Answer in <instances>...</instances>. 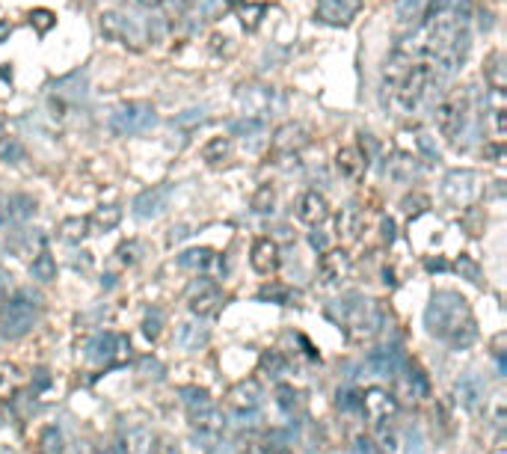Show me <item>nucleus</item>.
Masks as SVG:
<instances>
[{
    "instance_id": "14",
    "label": "nucleus",
    "mask_w": 507,
    "mask_h": 454,
    "mask_svg": "<svg viewBox=\"0 0 507 454\" xmlns=\"http://www.w3.org/2000/svg\"><path fill=\"white\" fill-rule=\"evenodd\" d=\"M252 267L258 274H273L276 271V264H279V250H276V244H273L270 238H258L255 244H252Z\"/></svg>"
},
{
    "instance_id": "30",
    "label": "nucleus",
    "mask_w": 507,
    "mask_h": 454,
    "mask_svg": "<svg viewBox=\"0 0 507 454\" xmlns=\"http://www.w3.org/2000/svg\"><path fill=\"white\" fill-rule=\"evenodd\" d=\"M18 386V374H16V368L12 365H4L0 368V398H6V395H12V389Z\"/></svg>"
},
{
    "instance_id": "15",
    "label": "nucleus",
    "mask_w": 507,
    "mask_h": 454,
    "mask_svg": "<svg viewBox=\"0 0 507 454\" xmlns=\"http://www.w3.org/2000/svg\"><path fill=\"white\" fill-rule=\"evenodd\" d=\"M33 211H36V202L30 200V196L16 193V196H9L6 200V214H0V220L4 223H24V220L33 217Z\"/></svg>"
},
{
    "instance_id": "34",
    "label": "nucleus",
    "mask_w": 507,
    "mask_h": 454,
    "mask_svg": "<svg viewBox=\"0 0 507 454\" xmlns=\"http://www.w3.org/2000/svg\"><path fill=\"white\" fill-rule=\"evenodd\" d=\"M86 235V220H66L63 223V238L66 240H78Z\"/></svg>"
},
{
    "instance_id": "35",
    "label": "nucleus",
    "mask_w": 507,
    "mask_h": 454,
    "mask_svg": "<svg viewBox=\"0 0 507 454\" xmlns=\"http://www.w3.org/2000/svg\"><path fill=\"white\" fill-rule=\"evenodd\" d=\"M276 395H279V407L285 410V413H291V410L297 407V392L291 386H279Z\"/></svg>"
},
{
    "instance_id": "25",
    "label": "nucleus",
    "mask_w": 507,
    "mask_h": 454,
    "mask_svg": "<svg viewBox=\"0 0 507 454\" xmlns=\"http://www.w3.org/2000/svg\"><path fill=\"white\" fill-rule=\"evenodd\" d=\"M119 220H122V208H116V205H107V208H101L98 214L92 217V223L98 226V229H104V232H107V229H113V226L119 223Z\"/></svg>"
},
{
    "instance_id": "23",
    "label": "nucleus",
    "mask_w": 507,
    "mask_h": 454,
    "mask_svg": "<svg viewBox=\"0 0 507 454\" xmlns=\"http://www.w3.org/2000/svg\"><path fill=\"white\" fill-rule=\"evenodd\" d=\"M226 154H228V140H226V137H214L211 143L202 149V158H205L208 164H220Z\"/></svg>"
},
{
    "instance_id": "32",
    "label": "nucleus",
    "mask_w": 507,
    "mask_h": 454,
    "mask_svg": "<svg viewBox=\"0 0 507 454\" xmlns=\"http://www.w3.org/2000/svg\"><path fill=\"white\" fill-rule=\"evenodd\" d=\"M54 12H48V9H33L30 12V24H36V30L39 33H48L51 27H54Z\"/></svg>"
},
{
    "instance_id": "11",
    "label": "nucleus",
    "mask_w": 507,
    "mask_h": 454,
    "mask_svg": "<svg viewBox=\"0 0 507 454\" xmlns=\"http://www.w3.org/2000/svg\"><path fill=\"white\" fill-rule=\"evenodd\" d=\"M317 271H321V279L326 286H336V282H341L347 274H350V255L341 252V250H332V252L321 255Z\"/></svg>"
},
{
    "instance_id": "31",
    "label": "nucleus",
    "mask_w": 507,
    "mask_h": 454,
    "mask_svg": "<svg viewBox=\"0 0 507 454\" xmlns=\"http://www.w3.org/2000/svg\"><path fill=\"white\" fill-rule=\"evenodd\" d=\"M273 200H276V196H273V190H270V184H262V188H258V193L252 196V208L255 211H270L273 208Z\"/></svg>"
},
{
    "instance_id": "19",
    "label": "nucleus",
    "mask_w": 507,
    "mask_h": 454,
    "mask_svg": "<svg viewBox=\"0 0 507 454\" xmlns=\"http://www.w3.org/2000/svg\"><path fill=\"white\" fill-rule=\"evenodd\" d=\"M30 271L39 282H54L56 279V264H54V255L42 247L39 255H33V264H30Z\"/></svg>"
},
{
    "instance_id": "4",
    "label": "nucleus",
    "mask_w": 507,
    "mask_h": 454,
    "mask_svg": "<svg viewBox=\"0 0 507 454\" xmlns=\"http://www.w3.org/2000/svg\"><path fill=\"white\" fill-rule=\"evenodd\" d=\"M466 119H469V102L460 95H451L436 107V128L442 131V137L448 140H457L460 131L466 128Z\"/></svg>"
},
{
    "instance_id": "22",
    "label": "nucleus",
    "mask_w": 507,
    "mask_h": 454,
    "mask_svg": "<svg viewBox=\"0 0 507 454\" xmlns=\"http://www.w3.org/2000/svg\"><path fill=\"white\" fill-rule=\"evenodd\" d=\"M39 446H42V454H63V434L56 428H45L39 436Z\"/></svg>"
},
{
    "instance_id": "7",
    "label": "nucleus",
    "mask_w": 507,
    "mask_h": 454,
    "mask_svg": "<svg viewBox=\"0 0 507 454\" xmlns=\"http://www.w3.org/2000/svg\"><path fill=\"white\" fill-rule=\"evenodd\" d=\"M187 300H190V309L196 315H211L216 303H220V288L211 279H196L190 291H187Z\"/></svg>"
},
{
    "instance_id": "39",
    "label": "nucleus",
    "mask_w": 507,
    "mask_h": 454,
    "mask_svg": "<svg viewBox=\"0 0 507 454\" xmlns=\"http://www.w3.org/2000/svg\"><path fill=\"white\" fill-rule=\"evenodd\" d=\"M258 128H262V119H243V122L231 125V131L240 134V131H258Z\"/></svg>"
},
{
    "instance_id": "28",
    "label": "nucleus",
    "mask_w": 507,
    "mask_h": 454,
    "mask_svg": "<svg viewBox=\"0 0 507 454\" xmlns=\"http://www.w3.org/2000/svg\"><path fill=\"white\" fill-rule=\"evenodd\" d=\"M487 80L492 83V90H501V87H504V78H501V54H499V51H492V54H489Z\"/></svg>"
},
{
    "instance_id": "43",
    "label": "nucleus",
    "mask_w": 507,
    "mask_h": 454,
    "mask_svg": "<svg viewBox=\"0 0 507 454\" xmlns=\"http://www.w3.org/2000/svg\"><path fill=\"white\" fill-rule=\"evenodd\" d=\"M309 244H312L314 250H324V247H326V238H324V235H312V238H309Z\"/></svg>"
},
{
    "instance_id": "36",
    "label": "nucleus",
    "mask_w": 507,
    "mask_h": 454,
    "mask_svg": "<svg viewBox=\"0 0 507 454\" xmlns=\"http://www.w3.org/2000/svg\"><path fill=\"white\" fill-rule=\"evenodd\" d=\"M338 407L341 410H356V407H362V395L359 392H338Z\"/></svg>"
},
{
    "instance_id": "18",
    "label": "nucleus",
    "mask_w": 507,
    "mask_h": 454,
    "mask_svg": "<svg viewBox=\"0 0 507 454\" xmlns=\"http://www.w3.org/2000/svg\"><path fill=\"white\" fill-rule=\"evenodd\" d=\"M176 342L181 350H199L202 345L208 342V333L205 330H199L196 324H181V330L176 336Z\"/></svg>"
},
{
    "instance_id": "27",
    "label": "nucleus",
    "mask_w": 507,
    "mask_h": 454,
    "mask_svg": "<svg viewBox=\"0 0 507 454\" xmlns=\"http://www.w3.org/2000/svg\"><path fill=\"white\" fill-rule=\"evenodd\" d=\"M407 389L413 392V398H427L430 386H427V377L418 372V368H413V372H410V377H407Z\"/></svg>"
},
{
    "instance_id": "17",
    "label": "nucleus",
    "mask_w": 507,
    "mask_h": 454,
    "mask_svg": "<svg viewBox=\"0 0 507 454\" xmlns=\"http://www.w3.org/2000/svg\"><path fill=\"white\" fill-rule=\"evenodd\" d=\"M457 395H460V401L466 404L469 410H475L477 401L484 398V383H481V377H477V374H466V377L457 383Z\"/></svg>"
},
{
    "instance_id": "24",
    "label": "nucleus",
    "mask_w": 507,
    "mask_h": 454,
    "mask_svg": "<svg viewBox=\"0 0 507 454\" xmlns=\"http://www.w3.org/2000/svg\"><path fill=\"white\" fill-rule=\"evenodd\" d=\"M359 226H362V214L356 208H347L344 214L338 217V232H344L347 238H356L359 235Z\"/></svg>"
},
{
    "instance_id": "42",
    "label": "nucleus",
    "mask_w": 507,
    "mask_h": 454,
    "mask_svg": "<svg viewBox=\"0 0 507 454\" xmlns=\"http://www.w3.org/2000/svg\"><path fill=\"white\" fill-rule=\"evenodd\" d=\"M359 454H377V448H374V443L371 439H359V448H356Z\"/></svg>"
},
{
    "instance_id": "5",
    "label": "nucleus",
    "mask_w": 507,
    "mask_h": 454,
    "mask_svg": "<svg viewBox=\"0 0 507 454\" xmlns=\"http://www.w3.org/2000/svg\"><path fill=\"white\" fill-rule=\"evenodd\" d=\"M169 193H172L169 184H161V188H152V190H142L134 200V217H140V220L161 217L164 211H166V205H169Z\"/></svg>"
},
{
    "instance_id": "40",
    "label": "nucleus",
    "mask_w": 507,
    "mask_h": 454,
    "mask_svg": "<svg viewBox=\"0 0 507 454\" xmlns=\"http://www.w3.org/2000/svg\"><path fill=\"white\" fill-rule=\"evenodd\" d=\"M264 368H267V372H282L285 360L279 357V353H270V357H264Z\"/></svg>"
},
{
    "instance_id": "10",
    "label": "nucleus",
    "mask_w": 507,
    "mask_h": 454,
    "mask_svg": "<svg viewBox=\"0 0 507 454\" xmlns=\"http://www.w3.org/2000/svg\"><path fill=\"white\" fill-rule=\"evenodd\" d=\"M362 6V0H317V18L326 24H347Z\"/></svg>"
},
{
    "instance_id": "1",
    "label": "nucleus",
    "mask_w": 507,
    "mask_h": 454,
    "mask_svg": "<svg viewBox=\"0 0 507 454\" xmlns=\"http://www.w3.org/2000/svg\"><path fill=\"white\" fill-rule=\"evenodd\" d=\"M427 330L433 336L451 342L454 348H466L475 342V324L469 315L466 297H460L457 291H436L427 306Z\"/></svg>"
},
{
    "instance_id": "41",
    "label": "nucleus",
    "mask_w": 507,
    "mask_h": 454,
    "mask_svg": "<svg viewBox=\"0 0 507 454\" xmlns=\"http://www.w3.org/2000/svg\"><path fill=\"white\" fill-rule=\"evenodd\" d=\"M157 333H161V315H154V318H149V321H146V336H152V338H154Z\"/></svg>"
},
{
    "instance_id": "26",
    "label": "nucleus",
    "mask_w": 507,
    "mask_h": 454,
    "mask_svg": "<svg viewBox=\"0 0 507 454\" xmlns=\"http://www.w3.org/2000/svg\"><path fill=\"white\" fill-rule=\"evenodd\" d=\"M0 158L12 161V164L24 161V149H21V143H18L16 137H4V140H0Z\"/></svg>"
},
{
    "instance_id": "2",
    "label": "nucleus",
    "mask_w": 507,
    "mask_h": 454,
    "mask_svg": "<svg viewBox=\"0 0 507 454\" xmlns=\"http://www.w3.org/2000/svg\"><path fill=\"white\" fill-rule=\"evenodd\" d=\"M157 122L154 110L149 104H140V102H131V104H122L113 110L110 116V131L116 137H131V134H142Z\"/></svg>"
},
{
    "instance_id": "33",
    "label": "nucleus",
    "mask_w": 507,
    "mask_h": 454,
    "mask_svg": "<svg viewBox=\"0 0 507 454\" xmlns=\"http://www.w3.org/2000/svg\"><path fill=\"white\" fill-rule=\"evenodd\" d=\"M181 395H187L184 401L190 404L193 410L199 407V413H202V410H208V407H211V401H208V392H202V389H181Z\"/></svg>"
},
{
    "instance_id": "13",
    "label": "nucleus",
    "mask_w": 507,
    "mask_h": 454,
    "mask_svg": "<svg viewBox=\"0 0 507 454\" xmlns=\"http://www.w3.org/2000/svg\"><path fill=\"white\" fill-rule=\"evenodd\" d=\"M329 214V208H326V200L317 190H306L300 196V202H297V217L303 223H309V226H317L321 220H326Z\"/></svg>"
},
{
    "instance_id": "12",
    "label": "nucleus",
    "mask_w": 507,
    "mask_h": 454,
    "mask_svg": "<svg viewBox=\"0 0 507 454\" xmlns=\"http://www.w3.org/2000/svg\"><path fill=\"white\" fill-rule=\"evenodd\" d=\"M122 348V338L116 333H98L90 338V345H86V360L92 362H113L116 353Z\"/></svg>"
},
{
    "instance_id": "44",
    "label": "nucleus",
    "mask_w": 507,
    "mask_h": 454,
    "mask_svg": "<svg viewBox=\"0 0 507 454\" xmlns=\"http://www.w3.org/2000/svg\"><path fill=\"white\" fill-rule=\"evenodd\" d=\"M383 235H386V240H392V238H395V223H392V220H386V223H383Z\"/></svg>"
},
{
    "instance_id": "46",
    "label": "nucleus",
    "mask_w": 507,
    "mask_h": 454,
    "mask_svg": "<svg viewBox=\"0 0 507 454\" xmlns=\"http://www.w3.org/2000/svg\"><path fill=\"white\" fill-rule=\"evenodd\" d=\"M107 454H125V448H122V446H116V448H110Z\"/></svg>"
},
{
    "instance_id": "21",
    "label": "nucleus",
    "mask_w": 507,
    "mask_h": 454,
    "mask_svg": "<svg viewBox=\"0 0 507 454\" xmlns=\"http://www.w3.org/2000/svg\"><path fill=\"white\" fill-rule=\"evenodd\" d=\"M208 264H211V250H187L178 259V267H184V271H199V267Z\"/></svg>"
},
{
    "instance_id": "9",
    "label": "nucleus",
    "mask_w": 507,
    "mask_h": 454,
    "mask_svg": "<svg viewBox=\"0 0 507 454\" xmlns=\"http://www.w3.org/2000/svg\"><path fill=\"white\" fill-rule=\"evenodd\" d=\"M336 166H338L341 178L359 181L362 176H365V169H368V154L362 152V149H356V146H344L336 154Z\"/></svg>"
},
{
    "instance_id": "38",
    "label": "nucleus",
    "mask_w": 507,
    "mask_h": 454,
    "mask_svg": "<svg viewBox=\"0 0 507 454\" xmlns=\"http://www.w3.org/2000/svg\"><path fill=\"white\" fill-rule=\"evenodd\" d=\"M457 271H463L472 282H477V276H481V274H477V264H475L472 259H460V262H457Z\"/></svg>"
},
{
    "instance_id": "6",
    "label": "nucleus",
    "mask_w": 507,
    "mask_h": 454,
    "mask_svg": "<svg viewBox=\"0 0 507 454\" xmlns=\"http://www.w3.org/2000/svg\"><path fill=\"white\" fill-rule=\"evenodd\" d=\"M365 365L371 368L377 377H395L401 368L407 365V360H403V353L398 348H377V350L368 353Z\"/></svg>"
},
{
    "instance_id": "45",
    "label": "nucleus",
    "mask_w": 507,
    "mask_h": 454,
    "mask_svg": "<svg viewBox=\"0 0 507 454\" xmlns=\"http://www.w3.org/2000/svg\"><path fill=\"white\" fill-rule=\"evenodd\" d=\"M137 4H142V6H157L161 0H137Z\"/></svg>"
},
{
    "instance_id": "8",
    "label": "nucleus",
    "mask_w": 507,
    "mask_h": 454,
    "mask_svg": "<svg viewBox=\"0 0 507 454\" xmlns=\"http://www.w3.org/2000/svg\"><path fill=\"white\" fill-rule=\"evenodd\" d=\"M362 407H365L368 419L377 422V424L398 413V401L389 392H383V389H368L365 395H362Z\"/></svg>"
},
{
    "instance_id": "29",
    "label": "nucleus",
    "mask_w": 507,
    "mask_h": 454,
    "mask_svg": "<svg viewBox=\"0 0 507 454\" xmlns=\"http://www.w3.org/2000/svg\"><path fill=\"white\" fill-rule=\"evenodd\" d=\"M258 395H262V389H258L255 383L250 380V383H240V386L235 389V401H238V404H250V407H255V404H258Z\"/></svg>"
},
{
    "instance_id": "37",
    "label": "nucleus",
    "mask_w": 507,
    "mask_h": 454,
    "mask_svg": "<svg viewBox=\"0 0 507 454\" xmlns=\"http://www.w3.org/2000/svg\"><path fill=\"white\" fill-rule=\"evenodd\" d=\"M262 297H273V300H279V303H291V291H288V288H276V286L264 288Z\"/></svg>"
},
{
    "instance_id": "20",
    "label": "nucleus",
    "mask_w": 507,
    "mask_h": 454,
    "mask_svg": "<svg viewBox=\"0 0 507 454\" xmlns=\"http://www.w3.org/2000/svg\"><path fill=\"white\" fill-rule=\"evenodd\" d=\"M415 18H424V0H398V21L410 24Z\"/></svg>"
},
{
    "instance_id": "3",
    "label": "nucleus",
    "mask_w": 507,
    "mask_h": 454,
    "mask_svg": "<svg viewBox=\"0 0 507 454\" xmlns=\"http://www.w3.org/2000/svg\"><path fill=\"white\" fill-rule=\"evenodd\" d=\"M36 318H39L36 303L18 294V297H12V300H6V306H4V315H0V333H4L6 338H21L24 333H30Z\"/></svg>"
},
{
    "instance_id": "16",
    "label": "nucleus",
    "mask_w": 507,
    "mask_h": 454,
    "mask_svg": "<svg viewBox=\"0 0 507 454\" xmlns=\"http://www.w3.org/2000/svg\"><path fill=\"white\" fill-rule=\"evenodd\" d=\"M303 143H306V128L303 125H285V128L276 131V137H273V146H276L279 152H294Z\"/></svg>"
}]
</instances>
